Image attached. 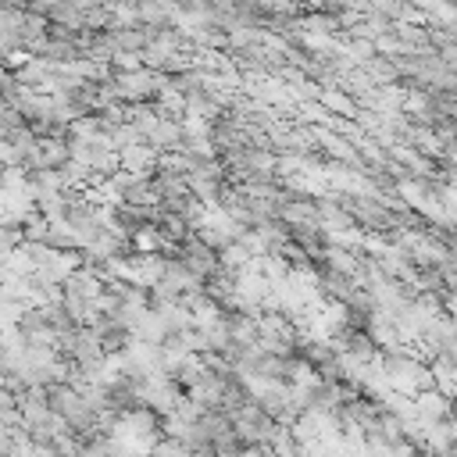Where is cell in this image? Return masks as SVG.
<instances>
[{"mask_svg":"<svg viewBox=\"0 0 457 457\" xmlns=\"http://www.w3.org/2000/svg\"><path fill=\"white\" fill-rule=\"evenodd\" d=\"M321 100H325V104H328L332 111H346V114L353 111V104H350V100H346L343 93H321Z\"/></svg>","mask_w":457,"mask_h":457,"instance_id":"cell-1","label":"cell"}]
</instances>
